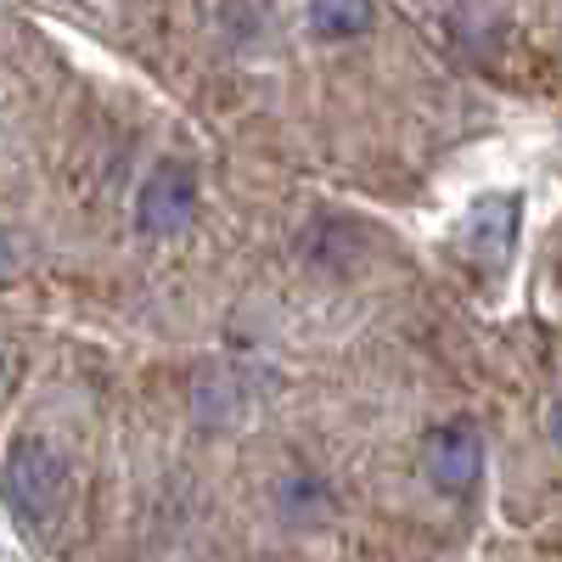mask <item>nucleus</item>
I'll return each instance as SVG.
<instances>
[{"label": "nucleus", "mask_w": 562, "mask_h": 562, "mask_svg": "<svg viewBox=\"0 0 562 562\" xmlns=\"http://www.w3.org/2000/svg\"><path fill=\"white\" fill-rule=\"evenodd\" d=\"M461 248L484 270H506L518 248V198H479L461 220Z\"/></svg>", "instance_id": "4"}, {"label": "nucleus", "mask_w": 562, "mask_h": 562, "mask_svg": "<svg viewBox=\"0 0 562 562\" xmlns=\"http://www.w3.org/2000/svg\"><path fill=\"white\" fill-rule=\"evenodd\" d=\"M198 220V175L186 164H158L135 198V225L147 237H180Z\"/></svg>", "instance_id": "3"}, {"label": "nucleus", "mask_w": 562, "mask_h": 562, "mask_svg": "<svg viewBox=\"0 0 562 562\" xmlns=\"http://www.w3.org/2000/svg\"><path fill=\"white\" fill-rule=\"evenodd\" d=\"M18 371H23V360H18V349L0 338V405L12 400V389H18Z\"/></svg>", "instance_id": "6"}, {"label": "nucleus", "mask_w": 562, "mask_h": 562, "mask_svg": "<svg viewBox=\"0 0 562 562\" xmlns=\"http://www.w3.org/2000/svg\"><path fill=\"white\" fill-rule=\"evenodd\" d=\"M12 276H18V243L0 231V281H12Z\"/></svg>", "instance_id": "7"}, {"label": "nucleus", "mask_w": 562, "mask_h": 562, "mask_svg": "<svg viewBox=\"0 0 562 562\" xmlns=\"http://www.w3.org/2000/svg\"><path fill=\"white\" fill-rule=\"evenodd\" d=\"M0 495L23 529H52L68 506V461L52 439L23 434L0 461Z\"/></svg>", "instance_id": "1"}, {"label": "nucleus", "mask_w": 562, "mask_h": 562, "mask_svg": "<svg viewBox=\"0 0 562 562\" xmlns=\"http://www.w3.org/2000/svg\"><path fill=\"white\" fill-rule=\"evenodd\" d=\"M422 473H428V484L445 490V495H467V490H473L479 473H484V439H479L473 422H467V416L439 422V428L428 434V445H422Z\"/></svg>", "instance_id": "2"}, {"label": "nucleus", "mask_w": 562, "mask_h": 562, "mask_svg": "<svg viewBox=\"0 0 562 562\" xmlns=\"http://www.w3.org/2000/svg\"><path fill=\"white\" fill-rule=\"evenodd\" d=\"M378 23V7L371 0H310V29L321 40H360Z\"/></svg>", "instance_id": "5"}]
</instances>
